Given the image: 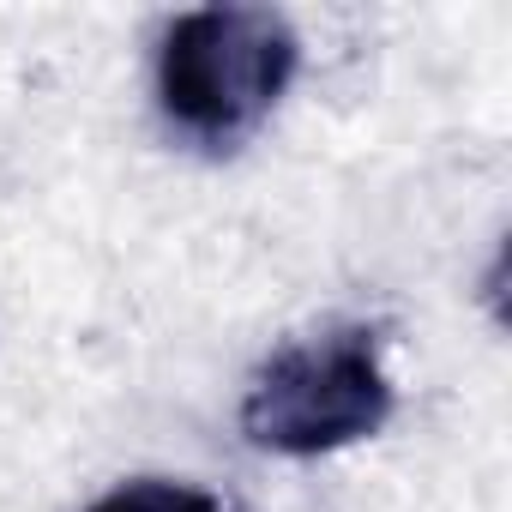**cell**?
<instances>
[{
	"instance_id": "obj_1",
	"label": "cell",
	"mask_w": 512,
	"mask_h": 512,
	"mask_svg": "<svg viewBox=\"0 0 512 512\" xmlns=\"http://www.w3.org/2000/svg\"><path fill=\"white\" fill-rule=\"evenodd\" d=\"M296 61V31L266 7L181 13L157 49L163 121L205 151H229L278 109L296 79Z\"/></svg>"
},
{
	"instance_id": "obj_2",
	"label": "cell",
	"mask_w": 512,
	"mask_h": 512,
	"mask_svg": "<svg viewBox=\"0 0 512 512\" xmlns=\"http://www.w3.org/2000/svg\"><path fill=\"white\" fill-rule=\"evenodd\" d=\"M392 416V380L380 362V338L368 326H344L326 338H302L278 350L247 386L241 428L253 446L320 458L380 434Z\"/></svg>"
},
{
	"instance_id": "obj_3",
	"label": "cell",
	"mask_w": 512,
	"mask_h": 512,
	"mask_svg": "<svg viewBox=\"0 0 512 512\" xmlns=\"http://www.w3.org/2000/svg\"><path fill=\"white\" fill-rule=\"evenodd\" d=\"M91 512H229L217 494L193 488V482H169V476H139V482H121L109 488Z\"/></svg>"
}]
</instances>
